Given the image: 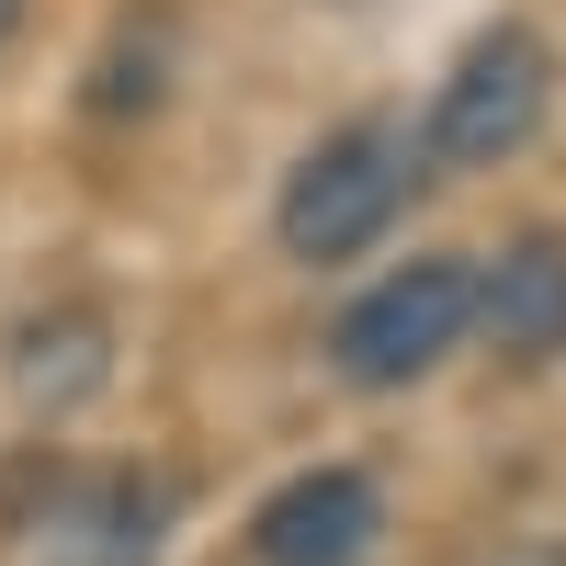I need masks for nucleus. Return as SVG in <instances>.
<instances>
[{"label":"nucleus","mask_w":566,"mask_h":566,"mask_svg":"<svg viewBox=\"0 0 566 566\" xmlns=\"http://www.w3.org/2000/svg\"><path fill=\"white\" fill-rule=\"evenodd\" d=\"M419 181H431V170H419V136H408L397 114H352V125H328L317 148L283 170V193H272V239H283V261L340 272V261H363V250L408 216Z\"/></svg>","instance_id":"obj_1"},{"label":"nucleus","mask_w":566,"mask_h":566,"mask_svg":"<svg viewBox=\"0 0 566 566\" xmlns=\"http://www.w3.org/2000/svg\"><path fill=\"white\" fill-rule=\"evenodd\" d=\"M544 114H555V45L533 23H488V34H464V57L419 103V170L431 181L499 170L544 136Z\"/></svg>","instance_id":"obj_2"},{"label":"nucleus","mask_w":566,"mask_h":566,"mask_svg":"<svg viewBox=\"0 0 566 566\" xmlns=\"http://www.w3.org/2000/svg\"><path fill=\"white\" fill-rule=\"evenodd\" d=\"M464 340H476V261L464 250H419L397 261L386 283H363L328 328V363H340V386L363 397H397L419 374H442Z\"/></svg>","instance_id":"obj_3"},{"label":"nucleus","mask_w":566,"mask_h":566,"mask_svg":"<svg viewBox=\"0 0 566 566\" xmlns=\"http://www.w3.org/2000/svg\"><path fill=\"white\" fill-rule=\"evenodd\" d=\"M170 544V476L159 464H91L45 499L23 566H159Z\"/></svg>","instance_id":"obj_4"},{"label":"nucleus","mask_w":566,"mask_h":566,"mask_svg":"<svg viewBox=\"0 0 566 566\" xmlns=\"http://www.w3.org/2000/svg\"><path fill=\"white\" fill-rule=\"evenodd\" d=\"M386 544V488L363 464H306L250 510V566H363Z\"/></svg>","instance_id":"obj_5"},{"label":"nucleus","mask_w":566,"mask_h":566,"mask_svg":"<svg viewBox=\"0 0 566 566\" xmlns=\"http://www.w3.org/2000/svg\"><path fill=\"white\" fill-rule=\"evenodd\" d=\"M476 340L522 374L566 352V227H522L476 261Z\"/></svg>","instance_id":"obj_6"},{"label":"nucleus","mask_w":566,"mask_h":566,"mask_svg":"<svg viewBox=\"0 0 566 566\" xmlns=\"http://www.w3.org/2000/svg\"><path fill=\"white\" fill-rule=\"evenodd\" d=\"M510 566H566V544H522V555H510Z\"/></svg>","instance_id":"obj_7"},{"label":"nucleus","mask_w":566,"mask_h":566,"mask_svg":"<svg viewBox=\"0 0 566 566\" xmlns=\"http://www.w3.org/2000/svg\"><path fill=\"white\" fill-rule=\"evenodd\" d=\"M12 23H23V0H0V34H12Z\"/></svg>","instance_id":"obj_8"}]
</instances>
